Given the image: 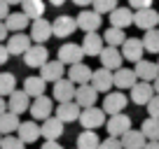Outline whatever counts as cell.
<instances>
[{
  "instance_id": "cell-2",
  "label": "cell",
  "mask_w": 159,
  "mask_h": 149,
  "mask_svg": "<svg viewBox=\"0 0 159 149\" xmlns=\"http://www.w3.org/2000/svg\"><path fill=\"white\" fill-rule=\"evenodd\" d=\"M119 51H122L124 61H129V63H138V61H143V54H145L143 40H140V37H126L124 45L119 47Z\"/></svg>"
},
{
  "instance_id": "cell-24",
  "label": "cell",
  "mask_w": 159,
  "mask_h": 149,
  "mask_svg": "<svg viewBox=\"0 0 159 149\" xmlns=\"http://www.w3.org/2000/svg\"><path fill=\"white\" fill-rule=\"evenodd\" d=\"M105 42H103V35L98 33H87L84 40H82V51H84V56H98L101 51H103Z\"/></svg>"
},
{
  "instance_id": "cell-21",
  "label": "cell",
  "mask_w": 159,
  "mask_h": 149,
  "mask_svg": "<svg viewBox=\"0 0 159 149\" xmlns=\"http://www.w3.org/2000/svg\"><path fill=\"white\" fill-rule=\"evenodd\" d=\"M28 107H30V96L26 93L24 89L14 91V93L7 98V109L14 112V114H24V112H28Z\"/></svg>"
},
{
  "instance_id": "cell-51",
  "label": "cell",
  "mask_w": 159,
  "mask_h": 149,
  "mask_svg": "<svg viewBox=\"0 0 159 149\" xmlns=\"http://www.w3.org/2000/svg\"><path fill=\"white\" fill-rule=\"evenodd\" d=\"M152 86H154V93H157V96H159V77H157V79H154V82H152Z\"/></svg>"
},
{
  "instance_id": "cell-38",
  "label": "cell",
  "mask_w": 159,
  "mask_h": 149,
  "mask_svg": "<svg viewBox=\"0 0 159 149\" xmlns=\"http://www.w3.org/2000/svg\"><path fill=\"white\" fill-rule=\"evenodd\" d=\"M94 12H98V14H112L115 10H117V0H94Z\"/></svg>"
},
{
  "instance_id": "cell-29",
  "label": "cell",
  "mask_w": 159,
  "mask_h": 149,
  "mask_svg": "<svg viewBox=\"0 0 159 149\" xmlns=\"http://www.w3.org/2000/svg\"><path fill=\"white\" fill-rule=\"evenodd\" d=\"M119 140H122L124 149H145V144H148V138L143 135V130H134V128L129 133H124Z\"/></svg>"
},
{
  "instance_id": "cell-27",
  "label": "cell",
  "mask_w": 159,
  "mask_h": 149,
  "mask_svg": "<svg viewBox=\"0 0 159 149\" xmlns=\"http://www.w3.org/2000/svg\"><path fill=\"white\" fill-rule=\"evenodd\" d=\"M45 10H47L45 0H21V12H24L30 21L42 19V16H45Z\"/></svg>"
},
{
  "instance_id": "cell-15",
  "label": "cell",
  "mask_w": 159,
  "mask_h": 149,
  "mask_svg": "<svg viewBox=\"0 0 159 149\" xmlns=\"http://www.w3.org/2000/svg\"><path fill=\"white\" fill-rule=\"evenodd\" d=\"M96 100H98V91H96L91 84H82V86H77V91H75V103H77L82 109L96 107Z\"/></svg>"
},
{
  "instance_id": "cell-4",
  "label": "cell",
  "mask_w": 159,
  "mask_h": 149,
  "mask_svg": "<svg viewBox=\"0 0 159 149\" xmlns=\"http://www.w3.org/2000/svg\"><path fill=\"white\" fill-rule=\"evenodd\" d=\"M108 138H122L124 133L131 130V117L129 114H112L110 121H105Z\"/></svg>"
},
{
  "instance_id": "cell-49",
  "label": "cell",
  "mask_w": 159,
  "mask_h": 149,
  "mask_svg": "<svg viewBox=\"0 0 159 149\" xmlns=\"http://www.w3.org/2000/svg\"><path fill=\"white\" fill-rule=\"evenodd\" d=\"M49 2H52V5H54V7H61V5H66L68 0H49Z\"/></svg>"
},
{
  "instance_id": "cell-33",
  "label": "cell",
  "mask_w": 159,
  "mask_h": 149,
  "mask_svg": "<svg viewBox=\"0 0 159 149\" xmlns=\"http://www.w3.org/2000/svg\"><path fill=\"white\" fill-rule=\"evenodd\" d=\"M101 147V138L94 130H82L77 135V149H98Z\"/></svg>"
},
{
  "instance_id": "cell-17",
  "label": "cell",
  "mask_w": 159,
  "mask_h": 149,
  "mask_svg": "<svg viewBox=\"0 0 159 149\" xmlns=\"http://www.w3.org/2000/svg\"><path fill=\"white\" fill-rule=\"evenodd\" d=\"M91 74H94V70H91L87 63H75V65L68 68V79L73 82L75 86L91 84Z\"/></svg>"
},
{
  "instance_id": "cell-13",
  "label": "cell",
  "mask_w": 159,
  "mask_h": 149,
  "mask_svg": "<svg viewBox=\"0 0 159 149\" xmlns=\"http://www.w3.org/2000/svg\"><path fill=\"white\" fill-rule=\"evenodd\" d=\"M47 61H49V51H47L45 45H33L24 54V63L28 65V68H42Z\"/></svg>"
},
{
  "instance_id": "cell-23",
  "label": "cell",
  "mask_w": 159,
  "mask_h": 149,
  "mask_svg": "<svg viewBox=\"0 0 159 149\" xmlns=\"http://www.w3.org/2000/svg\"><path fill=\"white\" fill-rule=\"evenodd\" d=\"M154 96L157 93H154V86L150 84V82H138V84L131 89V100H134L136 105H148Z\"/></svg>"
},
{
  "instance_id": "cell-26",
  "label": "cell",
  "mask_w": 159,
  "mask_h": 149,
  "mask_svg": "<svg viewBox=\"0 0 159 149\" xmlns=\"http://www.w3.org/2000/svg\"><path fill=\"white\" fill-rule=\"evenodd\" d=\"M134 23V10L131 7H117V10L110 14V26L112 28H122L124 30L126 26Z\"/></svg>"
},
{
  "instance_id": "cell-5",
  "label": "cell",
  "mask_w": 159,
  "mask_h": 149,
  "mask_svg": "<svg viewBox=\"0 0 159 149\" xmlns=\"http://www.w3.org/2000/svg\"><path fill=\"white\" fill-rule=\"evenodd\" d=\"M75 30H77V21H75L73 16H68V14L56 16L54 23H52V35H54V37H61V40L70 37Z\"/></svg>"
},
{
  "instance_id": "cell-36",
  "label": "cell",
  "mask_w": 159,
  "mask_h": 149,
  "mask_svg": "<svg viewBox=\"0 0 159 149\" xmlns=\"http://www.w3.org/2000/svg\"><path fill=\"white\" fill-rule=\"evenodd\" d=\"M16 91V77L12 72H2L0 74V98H10L12 93Z\"/></svg>"
},
{
  "instance_id": "cell-28",
  "label": "cell",
  "mask_w": 159,
  "mask_h": 149,
  "mask_svg": "<svg viewBox=\"0 0 159 149\" xmlns=\"http://www.w3.org/2000/svg\"><path fill=\"white\" fill-rule=\"evenodd\" d=\"M24 91L35 100V98H40V96H45V91H47V82L42 79L40 74H38V77H35V74H33V77H26V79H24Z\"/></svg>"
},
{
  "instance_id": "cell-7",
  "label": "cell",
  "mask_w": 159,
  "mask_h": 149,
  "mask_svg": "<svg viewBox=\"0 0 159 149\" xmlns=\"http://www.w3.org/2000/svg\"><path fill=\"white\" fill-rule=\"evenodd\" d=\"M82 58H84V51H82V45H75V42H66V45H61L59 49V61L63 65H75V63H82Z\"/></svg>"
},
{
  "instance_id": "cell-20",
  "label": "cell",
  "mask_w": 159,
  "mask_h": 149,
  "mask_svg": "<svg viewBox=\"0 0 159 149\" xmlns=\"http://www.w3.org/2000/svg\"><path fill=\"white\" fill-rule=\"evenodd\" d=\"M80 114H82V107H80L75 100H70V103H59L54 117L61 119L63 124H70V121H80Z\"/></svg>"
},
{
  "instance_id": "cell-16",
  "label": "cell",
  "mask_w": 159,
  "mask_h": 149,
  "mask_svg": "<svg viewBox=\"0 0 159 149\" xmlns=\"http://www.w3.org/2000/svg\"><path fill=\"white\" fill-rule=\"evenodd\" d=\"M75 91H77V86H75L68 77H63V79H59L54 84L52 96H54V100H59V103H70V100H75Z\"/></svg>"
},
{
  "instance_id": "cell-11",
  "label": "cell",
  "mask_w": 159,
  "mask_h": 149,
  "mask_svg": "<svg viewBox=\"0 0 159 149\" xmlns=\"http://www.w3.org/2000/svg\"><path fill=\"white\" fill-rule=\"evenodd\" d=\"M40 77H42L47 84H49V82H52V84H56L59 79H63V77H66V65L61 63L59 58H56V61H47V63L40 68Z\"/></svg>"
},
{
  "instance_id": "cell-45",
  "label": "cell",
  "mask_w": 159,
  "mask_h": 149,
  "mask_svg": "<svg viewBox=\"0 0 159 149\" xmlns=\"http://www.w3.org/2000/svg\"><path fill=\"white\" fill-rule=\"evenodd\" d=\"M7 58H10V51H7V47H5V45H0V65H5V63H7Z\"/></svg>"
},
{
  "instance_id": "cell-34",
  "label": "cell",
  "mask_w": 159,
  "mask_h": 149,
  "mask_svg": "<svg viewBox=\"0 0 159 149\" xmlns=\"http://www.w3.org/2000/svg\"><path fill=\"white\" fill-rule=\"evenodd\" d=\"M124 40H126V35H124V30H122V28H112V26H110V28L103 33L105 47H117V49H119V47L124 45Z\"/></svg>"
},
{
  "instance_id": "cell-8",
  "label": "cell",
  "mask_w": 159,
  "mask_h": 149,
  "mask_svg": "<svg viewBox=\"0 0 159 149\" xmlns=\"http://www.w3.org/2000/svg\"><path fill=\"white\" fill-rule=\"evenodd\" d=\"M75 21H77V28H82L84 33H96V30L101 28V23H103L101 14L94 12V10H82L75 16Z\"/></svg>"
},
{
  "instance_id": "cell-48",
  "label": "cell",
  "mask_w": 159,
  "mask_h": 149,
  "mask_svg": "<svg viewBox=\"0 0 159 149\" xmlns=\"http://www.w3.org/2000/svg\"><path fill=\"white\" fill-rule=\"evenodd\" d=\"M5 112H7V100L0 98V114H5Z\"/></svg>"
},
{
  "instance_id": "cell-32",
  "label": "cell",
  "mask_w": 159,
  "mask_h": 149,
  "mask_svg": "<svg viewBox=\"0 0 159 149\" xmlns=\"http://www.w3.org/2000/svg\"><path fill=\"white\" fill-rule=\"evenodd\" d=\"M21 126L19 121V114H14V112H10L7 109L5 114H0V133L2 135H10V133H16Z\"/></svg>"
},
{
  "instance_id": "cell-30",
  "label": "cell",
  "mask_w": 159,
  "mask_h": 149,
  "mask_svg": "<svg viewBox=\"0 0 159 149\" xmlns=\"http://www.w3.org/2000/svg\"><path fill=\"white\" fill-rule=\"evenodd\" d=\"M16 135H19V140H24L26 144L28 142H35V140L40 138V126H38V121H21V126H19V130H16Z\"/></svg>"
},
{
  "instance_id": "cell-47",
  "label": "cell",
  "mask_w": 159,
  "mask_h": 149,
  "mask_svg": "<svg viewBox=\"0 0 159 149\" xmlns=\"http://www.w3.org/2000/svg\"><path fill=\"white\" fill-rule=\"evenodd\" d=\"M73 5H77V7H87V5H94V0H73Z\"/></svg>"
},
{
  "instance_id": "cell-41",
  "label": "cell",
  "mask_w": 159,
  "mask_h": 149,
  "mask_svg": "<svg viewBox=\"0 0 159 149\" xmlns=\"http://www.w3.org/2000/svg\"><path fill=\"white\" fill-rule=\"evenodd\" d=\"M152 2L154 0H129V7L131 10H150V7H152Z\"/></svg>"
},
{
  "instance_id": "cell-1",
  "label": "cell",
  "mask_w": 159,
  "mask_h": 149,
  "mask_svg": "<svg viewBox=\"0 0 159 149\" xmlns=\"http://www.w3.org/2000/svg\"><path fill=\"white\" fill-rule=\"evenodd\" d=\"M52 109H54V103H52L49 96H40L30 103L28 112H30V119L33 121H47L52 117Z\"/></svg>"
},
{
  "instance_id": "cell-25",
  "label": "cell",
  "mask_w": 159,
  "mask_h": 149,
  "mask_svg": "<svg viewBox=\"0 0 159 149\" xmlns=\"http://www.w3.org/2000/svg\"><path fill=\"white\" fill-rule=\"evenodd\" d=\"M40 133H42L45 140H59L61 135H63V121L56 119V117H49L47 121H42Z\"/></svg>"
},
{
  "instance_id": "cell-18",
  "label": "cell",
  "mask_w": 159,
  "mask_h": 149,
  "mask_svg": "<svg viewBox=\"0 0 159 149\" xmlns=\"http://www.w3.org/2000/svg\"><path fill=\"white\" fill-rule=\"evenodd\" d=\"M134 72H136V77H138V82H150V84H152L159 77V65L152 63V61H148V58H143V61L136 63Z\"/></svg>"
},
{
  "instance_id": "cell-43",
  "label": "cell",
  "mask_w": 159,
  "mask_h": 149,
  "mask_svg": "<svg viewBox=\"0 0 159 149\" xmlns=\"http://www.w3.org/2000/svg\"><path fill=\"white\" fill-rule=\"evenodd\" d=\"M10 16V5H7L5 0H0V21H5Z\"/></svg>"
},
{
  "instance_id": "cell-14",
  "label": "cell",
  "mask_w": 159,
  "mask_h": 149,
  "mask_svg": "<svg viewBox=\"0 0 159 149\" xmlns=\"http://www.w3.org/2000/svg\"><path fill=\"white\" fill-rule=\"evenodd\" d=\"M134 23L138 26L140 30H152L159 26V12L154 10V7H150V10H138L134 12Z\"/></svg>"
},
{
  "instance_id": "cell-22",
  "label": "cell",
  "mask_w": 159,
  "mask_h": 149,
  "mask_svg": "<svg viewBox=\"0 0 159 149\" xmlns=\"http://www.w3.org/2000/svg\"><path fill=\"white\" fill-rule=\"evenodd\" d=\"M112 79H115V86H117L119 91H124V89H134L136 84H138V77H136V72L134 70H129V68H119V70H115L112 72Z\"/></svg>"
},
{
  "instance_id": "cell-44",
  "label": "cell",
  "mask_w": 159,
  "mask_h": 149,
  "mask_svg": "<svg viewBox=\"0 0 159 149\" xmlns=\"http://www.w3.org/2000/svg\"><path fill=\"white\" fill-rule=\"evenodd\" d=\"M42 149H63L59 144V140H45V144H42Z\"/></svg>"
},
{
  "instance_id": "cell-19",
  "label": "cell",
  "mask_w": 159,
  "mask_h": 149,
  "mask_svg": "<svg viewBox=\"0 0 159 149\" xmlns=\"http://www.w3.org/2000/svg\"><path fill=\"white\" fill-rule=\"evenodd\" d=\"M91 86H94L98 93H110V86H115L112 72H110V70H105V68L94 70V74H91Z\"/></svg>"
},
{
  "instance_id": "cell-35",
  "label": "cell",
  "mask_w": 159,
  "mask_h": 149,
  "mask_svg": "<svg viewBox=\"0 0 159 149\" xmlns=\"http://www.w3.org/2000/svg\"><path fill=\"white\" fill-rule=\"evenodd\" d=\"M140 130H143V135L148 138V142H159V119L148 117V119L140 124Z\"/></svg>"
},
{
  "instance_id": "cell-54",
  "label": "cell",
  "mask_w": 159,
  "mask_h": 149,
  "mask_svg": "<svg viewBox=\"0 0 159 149\" xmlns=\"http://www.w3.org/2000/svg\"><path fill=\"white\" fill-rule=\"evenodd\" d=\"M157 65H159V58H157Z\"/></svg>"
},
{
  "instance_id": "cell-53",
  "label": "cell",
  "mask_w": 159,
  "mask_h": 149,
  "mask_svg": "<svg viewBox=\"0 0 159 149\" xmlns=\"http://www.w3.org/2000/svg\"><path fill=\"white\" fill-rule=\"evenodd\" d=\"M2 138H5V135H2V133H0V142H2Z\"/></svg>"
},
{
  "instance_id": "cell-50",
  "label": "cell",
  "mask_w": 159,
  "mask_h": 149,
  "mask_svg": "<svg viewBox=\"0 0 159 149\" xmlns=\"http://www.w3.org/2000/svg\"><path fill=\"white\" fill-rule=\"evenodd\" d=\"M145 149H159V142H148V144H145Z\"/></svg>"
},
{
  "instance_id": "cell-37",
  "label": "cell",
  "mask_w": 159,
  "mask_h": 149,
  "mask_svg": "<svg viewBox=\"0 0 159 149\" xmlns=\"http://www.w3.org/2000/svg\"><path fill=\"white\" fill-rule=\"evenodd\" d=\"M140 40H143L145 51H150V54H159V28L145 30V35L140 37Z\"/></svg>"
},
{
  "instance_id": "cell-42",
  "label": "cell",
  "mask_w": 159,
  "mask_h": 149,
  "mask_svg": "<svg viewBox=\"0 0 159 149\" xmlns=\"http://www.w3.org/2000/svg\"><path fill=\"white\" fill-rule=\"evenodd\" d=\"M148 114L152 117V119H159V96H154L148 103Z\"/></svg>"
},
{
  "instance_id": "cell-6",
  "label": "cell",
  "mask_w": 159,
  "mask_h": 149,
  "mask_svg": "<svg viewBox=\"0 0 159 149\" xmlns=\"http://www.w3.org/2000/svg\"><path fill=\"white\" fill-rule=\"evenodd\" d=\"M126 103H129V98H126L122 91H110L108 96L103 98V112L105 114H122L126 107Z\"/></svg>"
},
{
  "instance_id": "cell-12",
  "label": "cell",
  "mask_w": 159,
  "mask_h": 149,
  "mask_svg": "<svg viewBox=\"0 0 159 149\" xmlns=\"http://www.w3.org/2000/svg\"><path fill=\"white\" fill-rule=\"evenodd\" d=\"M49 37H52V21H47L45 16L30 21V40H35V45H45Z\"/></svg>"
},
{
  "instance_id": "cell-9",
  "label": "cell",
  "mask_w": 159,
  "mask_h": 149,
  "mask_svg": "<svg viewBox=\"0 0 159 149\" xmlns=\"http://www.w3.org/2000/svg\"><path fill=\"white\" fill-rule=\"evenodd\" d=\"M7 51H10V56H24L26 51L33 47V40H30V35L26 33H14L12 37H7Z\"/></svg>"
},
{
  "instance_id": "cell-10",
  "label": "cell",
  "mask_w": 159,
  "mask_h": 149,
  "mask_svg": "<svg viewBox=\"0 0 159 149\" xmlns=\"http://www.w3.org/2000/svg\"><path fill=\"white\" fill-rule=\"evenodd\" d=\"M98 58H101V65H103L105 70H110V72L119 70L122 63H124V56H122V51H119L117 47H103V51L98 54Z\"/></svg>"
},
{
  "instance_id": "cell-3",
  "label": "cell",
  "mask_w": 159,
  "mask_h": 149,
  "mask_svg": "<svg viewBox=\"0 0 159 149\" xmlns=\"http://www.w3.org/2000/svg\"><path fill=\"white\" fill-rule=\"evenodd\" d=\"M80 124L84 126V130H96L105 124V112L103 107H89V109H82L80 114Z\"/></svg>"
},
{
  "instance_id": "cell-46",
  "label": "cell",
  "mask_w": 159,
  "mask_h": 149,
  "mask_svg": "<svg viewBox=\"0 0 159 149\" xmlns=\"http://www.w3.org/2000/svg\"><path fill=\"white\" fill-rule=\"evenodd\" d=\"M7 26H5V21H0V45H2V40H7Z\"/></svg>"
},
{
  "instance_id": "cell-39",
  "label": "cell",
  "mask_w": 159,
  "mask_h": 149,
  "mask_svg": "<svg viewBox=\"0 0 159 149\" xmlns=\"http://www.w3.org/2000/svg\"><path fill=\"white\" fill-rule=\"evenodd\" d=\"M0 149H26V142L19 140V135H5L0 142Z\"/></svg>"
},
{
  "instance_id": "cell-40",
  "label": "cell",
  "mask_w": 159,
  "mask_h": 149,
  "mask_svg": "<svg viewBox=\"0 0 159 149\" xmlns=\"http://www.w3.org/2000/svg\"><path fill=\"white\" fill-rule=\"evenodd\" d=\"M98 149H124V147H122V140L119 138H105V140H101Z\"/></svg>"
},
{
  "instance_id": "cell-31",
  "label": "cell",
  "mask_w": 159,
  "mask_h": 149,
  "mask_svg": "<svg viewBox=\"0 0 159 149\" xmlns=\"http://www.w3.org/2000/svg\"><path fill=\"white\" fill-rule=\"evenodd\" d=\"M28 23H30V19L24 14V12H10V16L5 19L7 30H12V33H24V28Z\"/></svg>"
},
{
  "instance_id": "cell-52",
  "label": "cell",
  "mask_w": 159,
  "mask_h": 149,
  "mask_svg": "<svg viewBox=\"0 0 159 149\" xmlns=\"http://www.w3.org/2000/svg\"><path fill=\"white\" fill-rule=\"evenodd\" d=\"M5 2H7L10 7H12V5H21V0H5Z\"/></svg>"
}]
</instances>
